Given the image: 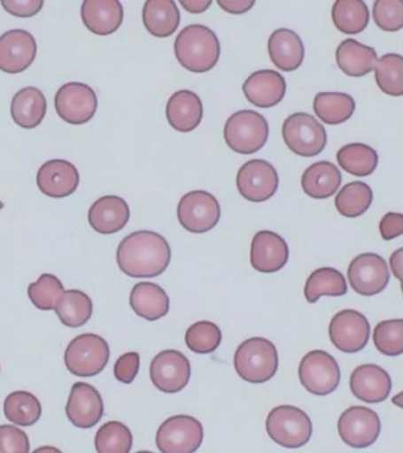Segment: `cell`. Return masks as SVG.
<instances>
[{
	"mask_svg": "<svg viewBox=\"0 0 403 453\" xmlns=\"http://www.w3.org/2000/svg\"><path fill=\"white\" fill-rule=\"evenodd\" d=\"M150 373L155 388L173 395L182 391L189 384L190 363L179 350H162L151 360Z\"/></svg>",
	"mask_w": 403,
	"mask_h": 453,
	"instance_id": "2e32d148",
	"label": "cell"
},
{
	"mask_svg": "<svg viewBox=\"0 0 403 453\" xmlns=\"http://www.w3.org/2000/svg\"><path fill=\"white\" fill-rule=\"evenodd\" d=\"M6 419L19 426H33L42 416L40 400L33 393L16 391L10 393L4 402Z\"/></svg>",
	"mask_w": 403,
	"mask_h": 453,
	"instance_id": "8d00e7d4",
	"label": "cell"
},
{
	"mask_svg": "<svg viewBox=\"0 0 403 453\" xmlns=\"http://www.w3.org/2000/svg\"><path fill=\"white\" fill-rule=\"evenodd\" d=\"M132 446V431L120 421H108L102 425L95 437L97 453H129Z\"/></svg>",
	"mask_w": 403,
	"mask_h": 453,
	"instance_id": "f35d334b",
	"label": "cell"
},
{
	"mask_svg": "<svg viewBox=\"0 0 403 453\" xmlns=\"http://www.w3.org/2000/svg\"><path fill=\"white\" fill-rule=\"evenodd\" d=\"M377 60V53L373 48L353 38L343 41L336 50V62L346 76H366L375 70Z\"/></svg>",
	"mask_w": 403,
	"mask_h": 453,
	"instance_id": "f1b7e54d",
	"label": "cell"
},
{
	"mask_svg": "<svg viewBox=\"0 0 403 453\" xmlns=\"http://www.w3.org/2000/svg\"><path fill=\"white\" fill-rule=\"evenodd\" d=\"M278 365V350L274 342L260 336L245 340L236 350V372L252 384H263L274 378Z\"/></svg>",
	"mask_w": 403,
	"mask_h": 453,
	"instance_id": "3957f363",
	"label": "cell"
},
{
	"mask_svg": "<svg viewBox=\"0 0 403 453\" xmlns=\"http://www.w3.org/2000/svg\"><path fill=\"white\" fill-rule=\"evenodd\" d=\"M123 6L119 0H84L81 18L90 32L109 35L118 31L123 23Z\"/></svg>",
	"mask_w": 403,
	"mask_h": 453,
	"instance_id": "cb8c5ba5",
	"label": "cell"
},
{
	"mask_svg": "<svg viewBox=\"0 0 403 453\" xmlns=\"http://www.w3.org/2000/svg\"><path fill=\"white\" fill-rule=\"evenodd\" d=\"M250 260L256 271L265 274L281 271L288 264V243L277 233L261 230L253 237Z\"/></svg>",
	"mask_w": 403,
	"mask_h": 453,
	"instance_id": "d6986e66",
	"label": "cell"
},
{
	"mask_svg": "<svg viewBox=\"0 0 403 453\" xmlns=\"http://www.w3.org/2000/svg\"><path fill=\"white\" fill-rule=\"evenodd\" d=\"M402 248L394 251L391 257V267L392 273L399 280L402 279V257H403Z\"/></svg>",
	"mask_w": 403,
	"mask_h": 453,
	"instance_id": "816d5d0a",
	"label": "cell"
},
{
	"mask_svg": "<svg viewBox=\"0 0 403 453\" xmlns=\"http://www.w3.org/2000/svg\"><path fill=\"white\" fill-rule=\"evenodd\" d=\"M221 204L214 195L205 190L190 191L178 204L180 225L194 234L210 232L221 219Z\"/></svg>",
	"mask_w": 403,
	"mask_h": 453,
	"instance_id": "30bf717a",
	"label": "cell"
},
{
	"mask_svg": "<svg viewBox=\"0 0 403 453\" xmlns=\"http://www.w3.org/2000/svg\"><path fill=\"white\" fill-rule=\"evenodd\" d=\"M341 183V172L334 163L328 161L314 163L302 176L304 193L316 200L334 196Z\"/></svg>",
	"mask_w": 403,
	"mask_h": 453,
	"instance_id": "f546056e",
	"label": "cell"
},
{
	"mask_svg": "<svg viewBox=\"0 0 403 453\" xmlns=\"http://www.w3.org/2000/svg\"><path fill=\"white\" fill-rule=\"evenodd\" d=\"M143 20L154 37H171L179 27L180 11L173 0H148L143 5Z\"/></svg>",
	"mask_w": 403,
	"mask_h": 453,
	"instance_id": "4dcf8cb0",
	"label": "cell"
},
{
	"mask_svg": "<svg viewBox=\"0 0 403 453\" xmlns=\"http://www.w3.org/2000/svg\"><path fill=\"white\" fill-rule=\"evenodd\" d=\"M180 4L190 13H203L212 5L211 0H182Z\"/></svg>",
	"mask_w": 403,
	"mask_h": 453,
	"instance_id": "f907efd6",
	"label": "cell"
},
{
	"mask_svg": "<svg viewBox=\"0 0 403 453\" xmlns=\"http://www.w3.org/2000/svg\"><path fill=\"white\" fill-rule=\"evenodd\" d=\"M254 0H218V5L226 12L231 14H243L249 12L254 6Z\"/></svg>",
	"mask_w": 403,
	"mask_h": 453,
	"instance_id": "681fc988",
	"label": "cell"
},
{
	"mask_svg": "<svg viewBox=\"0 0 403 453\" xmlns=\"http://www.w3.org/2000/svg\"><path fill=\"white\" fill-rule=\"evenodd\" d=\"M129 303L139 317L157 321L169 311V297L162 287L153 282H139L130 293Z\"/></svg>",
	"mask_w": 403,
	"mask_h": 453,
	"instance_id": "83f0119b",
	"label": "cell"
},
{
	"mask_svg": "<svg viewBox=\"0 0 403 453\" xmlns=\"http://www.w3.org/2000/svg\"><path fill=\"white\" fill-rule=\"evenodd\" d=\"M348 292L345 275L331 267L318 268L306 280L304 296L307 303H314L321 296H342Z\"/></svg>",
	"mask_w": 403,
	"mask_h": 453,
	"instance_id": "836d02e7",
	"label": "cell"
},
{
	"mask_svg": "<svg viewBox=\"0 0 403 453\" xmlns=\"http://www.w3.org/2000/svg\"><path fill=\"white\" fill-rule=\"evenodd\" d=\"M402 395L399 393V395H396L394 399H392V403H396L399 407H402L401 403Z\"/></svg>",
	"mask_w": 403,
	"mask_h": 453,
	"instance_id": "db71d44e",
	"label": "cell"
},
{
	"mask_svg": "<svg viewBox=\"0 0 403 453\" xmlns=\"http://www.w3.org/2000/svg\"><path fill=\"white\" fill-rule=\"evenodd\" d=\"M267 431L275 444L298 449L309 442L313 435V423L298 407L282 405L268 413Z\"/></svg>",
	"mask_w": 403,
	"mask_h": 453,
	"instance_id": "8992f818",
	"label": "cell"
},
{
	"mask_svg": "<svg viewBox=\"0 0 403 453\" xmlns=\"http://www.w3.org/2000/svg\"><path fill=\"white\" fill-rule=\"evenodd\" d=\"M391 273L387 262L380 255L363 253L357 255L348 268V280L352 288L360 296H373L384 292Z\"/></svg>",
	"mask_w": 403,
	"mask_h": 453,
	"instance_id": "4fadbf2b",
	"label": "cell"
},
{
	"mask_svg": "<svg viewBox=\"0 0 403 453\" xmlns=\"http://www.w3.org/2000/svg\"><path fill=\"white\" fill-rule=\"evenodd\" d=\"M3 208H4V203H3V202H0V211H2Z\"/></svg>",
	"mask_w": 403,
	"mask_h": 453,
	"instance_id": "11a10c76",
	"label": "cell"
},
{
	"mask_svg": "<svg viewBox=\"0 0 403 453\" xmlns=\"http://www.w3.org/2000/svg\"><path fill=\"white\" fill-rule=\"evenodd\" d=\"M48 102L40 88L27 87L13 96L12 117L13 122L23 129H35L43 122Z\"/></svg>",
	"mask_w": 403,
	"mask_h": 453,
	"instance_id": "4316f807",
	"label": "cell"
},
{
	"mask_svg": "<svg viewBox=\"0 0 403 453\" xmlns=\"http://www.w3.org/2000/svg\"><path fill=\"white\" fill-rule=\"evenodd\" d=\"M66 412L74 426L94 427L104 417V399L94 386L87 382H76L70 392Z\"/></svg>",
	"mask_w": 403,
	"mask_h": 453,
	"instance_id": "ac0fdd59",
	"label": "cell"
},
{
	"mask_svg": "<svg viewBox=\"0 0 403 453\" xmlns=\"http://www.w3.org/2000/svg\"><path fill=\"white\" fill-rule=\"evenodd\" d=\"M140 370V356L137 352L122 354L116 360L114 375L123 384H132Z\"/></svg>",
	"mask_w": 403,
	"mask_h": 453,
	"instance_id": "bcb514c9",
	"label": "cell"
},
{
	"mask_svg": "<svg viewBox=\"0 0 403 453\" xmlns=\"http://www.w3.org/2000/svg\"><path fill=\"white\" fill-rule=\"evenodd\" d=\"M174 52L179 63L190 73H208L221 57V42L210 27L193 24L176 37Z\"/></svg>",
	"mask_w": 403,
	"mask_h": 453,
	"instance_id": "7a4b0ae2",
	"label": "cell"
},
{
	"mask_svg": "<svg viewBox=\"0 0 403 453\" xmlns=\"http://www.w3.org/2000/svg\"><path fill=\"white\" fill-rule=\"evenodd\" d=\"M380 233L384 240L389 241L401 236L403 233V216L399 212H388L380 222Z\"/></svg>",
	"mask_w": 403,
	"mask_h": 453,
	"instance_id": "c3c4849f",
	"label": "cell"
},
{
	"mask_svg": "<svg viewBox=\"0 0 403 453\" xmlns=\"http://www.w3.org/2000/svg\"><path fill=\"white\" fill-rule=\"evenodd\" d=\"M37 42L22 28H15L0 35V70L16 74L29 69L36 59Z\"/></svg>",
	"mask_w": 403,
	"mask_h": 453,
	"instance_id": "e0dca14e",
	"label": "cell"
},
{
	"mask_svg": "<svg viewBox=\"0 0 403 453\" xmlns=\"http://www.w3.org/2000/svg\"><path fill=\"white\" fill-rule=\"evenodd\" d=\"M65 293V286L58 276L42 274L37 281L30 283L27 287V296L35 307L41 311L55 310L56 303L62 294Z\"/></svg>",
	"mask_w": 403,
	"mask_h": 453,
	"instance_id": "60d3db41",
	"label": "cell"
},
{
	"mask_svg": "<svg viewBox=\"0 0 403 453\" xmlns=\"http://www.w3.org/2000/svg\"><path fill=\"white\" fill-rule=\"evenodd\" d=\"M56 314L68 327H82L93 315V301L82 290H65L55 306Z\"/></svg>",
	"mask_w": 403,
	"mask_h": 453,
	"instance_id": "1f68e13d",
	"label": "cell"
},
{
	"mask_svg": "<svg viewBox=\"0 0 403 453\" xmlns=\"http://www.w3.org/2000/svg\"><path fill=\"white\" fill-rule=\"evenodd\" d=\"M204 116L203 102L196 92L180 90L168 99L166 117L173 129L190 133L199 126Z\"/></svg>",
	"mask_w": 403,
	"mask_h": 453,
	"instance_id": "d4e9b609",
	"label": "cell"
},
{
	"mask_svg": "<svg viewBox=\"0 0 403 453\" xmlns=\"http://www.w3.org/2000/svg\"><path fill=\"white\" fill-rule=\"evenodd\" d=\"M27 434L13 425H0V453H29Z\"/></svg>",
	"mask_w": 403,
	"mask_h": 453,
	"instance_id": "f6af8a7d",
	"label": "cell"
},
{
	"mask_svg": "<svg viewBox=\"0 0 403 453\" xmlns=\"http://www.w3.org/2000/svg\"><path fill=\"white\" fill-rule=\"evenodd\" d=\"M402 57L396 53H388L377 60L375 66V80L385 95L394 97L402 96Z\"/></svg>",
	"mask_w": 403,
	"mask_h": 453,
	"instance_id": "ab89813d",
	"label": "cell"
},
{
	"mask_svg": "<svg viewBox=\"0 0 403 453\" xmlns=\"http://www.w3.org/2000/svg\"><path fill=\"white\" fill-rule=\"evenodd\" d=\"M6 12L19 18L36 16L43 9L44 0H2L0 2Z\"/></svg>",
	"mask_w": 403,
	"mask_h": 453,
	"instance_id": "7dc6e473",
	"label": "cell"
},
{
	"mask_svg": "<svg viewBox=\"0 0 403 453\" xmlns=\"http://www.w3.org/2000/svg\"><path fill=\"white\" fill-rule=\"evenodd\" d=\"M356 103L352 96L342 92H320L314 99V113L323 123L336 126L352 119Z\"/></svg>",
	"mask_w": 403,
	"mask_h": 453,
	"instance_id": "d6a6232c",
	"label": "cell"
},
{
	"mask_svg": "<svg viewBox=\"0 0 403 453\" xmlns=\"http://www.w3.org/2000/svg\"><path fill=\"white\" fill-rule=\"evenodd\" d=\"M136 453H154V452H151V451H139V452H136Z\"/></svg>",
	"mask_w": 403,
	"mask_h": 453,
	"instance_id": "9f6ffc18",
	"label": "cell"
},
{
	"mask_svg": "<svg viewBox=\"0 0 403 453\" xmlns=\"http://www.w3.org/2000/svg\"><path fill=\"white\" fill-rule=\"evenodd\" d=\"M300 384L311 395H330L341 381V370L335 357L325 350L314 349L306 353L298 368Z\"/></svg>",
	"mask_w": 403,
	"mask_h": 453,
	"instance_id": "ba28073f",
	"label": "cell"
},
{
	"mask_svg": "<svg viewBox=\"0 0 403 453\" xmlns=\"http://www.w3.org/2000/svg\"><path fill=\"white\" fill-rule=\"evenodd\" d=\"M33 453H63L61 449L54 448V446H42L35 449Z\"/></svg>",
	"mask_w": 403,
	"mask_h": 453,
	"instance_id": "f5cc1de1",
	"label": "cell"
},
{
	"mask_svg": "<svg viewBox=\"0 0 403 453\" xmlns=\"http://www.w3.org/2000/svg\"><path fill=\"white\" fill-rule=\"evenodd\" d=\"M129 218L128 203L115 195L98 198L88 212V221L91 228L104 235H112L125 228Z\"/></svg>",
	"mask_w": 403,
	"mask_h": 453,
	"instance_id": "7402d4cb",
	"label": "cell"
},
{
	"mask_svg": "<svg viewBox=\"0 0 403 453\" xmlns=\"http://www.w3.org/2000/svg\"><path fill=\"white\" fill-rule=\"evenodd\" d=\"M329 336L336 349L341 352H360L369 340L370 324L360 311L343 310L331 319Z\"/></svg>",
	"mask_w": 403,
	"mask_h": 453,
	"instance_id": "9a60e30c",
	"label": "cell"
},
{
	"mask_svg": "<svg viewBox=\"0 0 403 453\" xmlns=\"http://www.w3.org/2000/svg\"><path fill=\"white\" fill-rule=\"evenodd\" d=\"M247 101L258 108H272L284 98L286 83L277 71L260 70L251 74L243 85Z\"/></svg>",
	"mask_w": 403,
	"mask_h": 453,
	"instance_id": "603a6c76",
	"label": "cell"
},
{
	"mask_svg": "<svg viewBox=\"0 0 403 453\" xmlns=\"http://www.w3.org/2000/svg\"><path fill=\"white\" fill-rule=\"evenodd\" d=\"M279 177L275 166L264 159H251L236 175V188L247 201L264 202L277 191Z\"/></svg>",
	"mask_w": 403,
	"mask_h": 453,
	"instance_id": "5bb4252c",
	"label": "cell"
},
{
	"mask_svg": "<svg viewBox=\"0 0 403 453\" xmlns=\"http://www.w3.org/2000/svg\"><path fill=\"white\" fill-rule=\"evenodd\" d=\"M221 328L212 321H198L186 331L185 342L192 352L208 354L221 346Z\"/></svg>",
	"mask_w": 403,
	"mask_h": 453,
	"instance_id": "b9f144b4",
	"label": "cell"
},
{
	"mask_svg": "<svg viewBox=\"0 0 403 453\" xmlns=\"http://www.w3.org/2000/svg\"><path fill=\"white\" fill-rule=\"evenodd\" d=\"M374 343L378 352L388 357L401 356L403 352L402 319L381 321L374 329Z\"/></svg>",
	"mask_w": 403,
	"mask_h": 453,
	"instance_id": "7bdbcfd3",
	"label": "cell"
},
{
	"mask_svg": "<svg viewBox=\"0 0 403 453\" xmlns=\"http://www.w3.org/2000/svg\"><path fill=\"white\" fill-rule=\"evenodd\" d=\"M268 131L270 127L263 115L252 110H242L226 120L224 137L233 151L251 155L267 144Z\"/></svg>",
	"mask_w": 403,
	"mask_h": 453,
	"instance_id": "277c9868",
	"label": "cell"
},
{
	"mask_svg": "<svg viewBox=\"0 0 403 453\" xmlns=\"http://www.w3.org/2000/svg\"><path fill=\"white\" fill-rule=\"evenodd\" d=\"M381 420L374 410L366 406H352L338 419V434L346 445L366 449L377 441Z\"/></svg>",
	"mask_w": 403,
	"mask_h": 453,
	"instance_id": "7c38bea8",
	"label": "cell"
},
{
	"mask_svg": "<svg viewBox=\"0 0 403 453\" xmlns=\"http://www.w3.org/2000/svg\"><path fill=\"white\" fill-rule=\"evenodd\" d=\"M391 385L388 372L375 364L360 365L350 377L353 395L368 403L384 402L391 395Z\"/></svg>",
	"mask_w": 403,
	"mask_h": 453,
	"instance_id": "44dd1931",
	"label": "cell"
},
{
	"mask_svg": "<svg viewBox=\"0 0 403 453\" xmlns=\"http://www.w3.org/2000/svg\"><path fill=\"white\" fill-rule=\"evenodd\" d=\"M339 166L353 176L366 177L376 170L378 156L375 149L363 143H350L337 152Z\"/></svg>",
	"mask_w": 403,
	"mask_h": 453,
	"instance_id": "d590c367",
	"label": "cell"
},
{
	"mask_svg": "<svg viewBox=\"0 0 403 453\" xmlns=\"http://www.w3.org/2000/svg\"><path fill=\"white\" fill-rule=\"evenodd\" d=\"M283 140L296 155L314 157L324 150L328 143L325 127L314 116L306 112L292 113L283 124Z\"/></svg>",
	"mask_w": 403,
	"mask_h": 453,
	"instance_id": "52a82bcc",
	"label": "cell"
},
{
	"mask_svg": "<svg viewBox=\"0 0 403 453\" xmlns=\"http://www.w3.org/2000/svg\"><path fill=\"white\" fill-rule=\"evenodd\" d=\"M203 441V425L185 414L168 418L157 434V446L161 453H196Z\"/></svg>",
	"mask_w": 403,
	"mask_h": 453,
	"instance_id": "9c48e42d",
	"label": "cell"
},
{
	"mask_svg": "<svg viewBox=\"0 0 403 453\" xmlns=\"http://www.w3.org/2000/svg\"><path fill=\"white\" fill-rule=\"evenodd\" d=\"M331 17L337 30L346 35L360 34L369 24V10L362 0H338Z\"/></svg>",
	"mask_w": 403,
	"mask_h": 453,
	"instance_id": "e575fe53",
	"label": "cell"
},
{
	"mask_svg": "<svg viewBox=\"0 0 403 453\" xmlns=\"http://www.w3.org/2000/svg\"><path fill=\"white\" fill-rule=\"evenodd\" d=\"M97 96L93 88L79 81L62 85L56 92L55 109L65 122L82 126L89 122L97 110Z\"/></svg>",
	"mask_w": 403,
	"mask_h": 453,
	"instance_id": "8fae6325",
	"label": "cell"
},
{
	"mask_svg": "<svg viewBox=\"0 0 403 453\" xmlns=\"http://www.w3.org/2000/svg\"><path fill=\"white\" fill-rule=\"evenodd\" d=\"M172 251L167 240L151 230H139L126 236L116 251V261L130 278H155L167 269Z\"/></svg>",
	"mask_w": 403,
	"mask_h": 453,
	"instance_id": "6da1fadb",
	"label": "cell"
},
{
	"mask_svg": "<svg viewBox=\"0 0 403 453\" xmlns=\"http://www.w3.org/2000/svg\"><path fill=\"white\" fill-rule=\"evenodd\" d=\"M80 173L76 166L66 159L45 162L37 173V186L51 198H65L77 190Z\"/></svg>",
	"mask_w": 403,
	"mask_h": 453,
	"instance_id": "ffe728a7",
	"label": "cell"
},
{
	"mask_svg": "<svg viewBox=\"0 0 403 453\" xmlns=\"http://www.w3.org/2000/svg\"><path fill=\"white\" fill-rule=\"evenodd\" d=\"M111 350L102 336L87 333L70 342L65 353V363L70 373L81 378L100 374L107 366Z\"/></svg>",
	"mask_w": 403,
	"mask_h": 453,
	"instance_id": "5b68a950",
	"label": "cell"
},
{
	"mask_svg": "<svg viewBox=\"0 0 403 453\" xmlns=\"http://www.w3.org/2000/svg\"><path fill=\"white\" fill-rule=\"evenodd\" d=\"M375 24L381 30L399 31L403 25V5L401 0H377L373 7Z\"/></svg>",
	"mask_w": 403,
	"mask_h": 453,
	"instance_id": "ee69618b",
	"label": "cell"
},
{
	"mask_svg": "<svg viewBox=\"0 0 403 453\" xmlns=\"http://www.w3.org/2000/svg\"><path fill=\"white\" fill-rule=\"evenodd\" d=\"M373 190L367 183L355 180L345 184L335 198L336 209L345 218H359L369 209Z\"/></svg>",
	"mask_w": 403,
	"mask_h": 453,
	"instance_id": "74e56055",
	"label": "cell"
},
{
	"mask_svg": "<svg viewBox=\"0 0 403 453\" xmlns=\"http://www.w3.org/2000/svg\"><path fill=\"white\" fill-rule=\"evenodd\" d=\"M268 55L275 66L290 73L302 65L304 45L302 39L290 28H278L268 38Z\"/></svg>",
	"mask_w": 403,
	"mask_h": 453,
	"instance_id": "484cf974",
	"label": "cell"
}]
</instances>
